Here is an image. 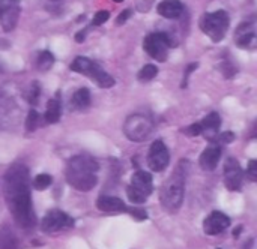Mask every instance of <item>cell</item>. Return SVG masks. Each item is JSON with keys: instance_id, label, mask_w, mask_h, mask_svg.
<instances>
[{"instance_id": "obj_1", "label": "cell", "mask_w": 257, "mask_h": 249, "mask_svg": "<svg viewBox=\"0 0 257 249\" xmlns=\"http://www.w3.org/2000/svg\"><path fill=\"white\" fill-rule=\"evenodd\" d=\"M3 194L14 221L24 230H32L36 225L33 212L29 170L23 164L12 165L3 177Z\"/></svg>"}, {"instance_id": "obj_2", "label": "cell", "mask_w": 257, "mask_h": 249, "mask_svg": "<svg viewBox=\"0 0 257 249\" xmlns=\"http://www.w3.org/2000/svg\"><path fill=\"white\" fill-rule=\"evenodd\" d=\"M98 162L89 155H77L68 161L65 176L68 183L77 191L87 192L98 183Z\"/></svg>"}, {"instance_id": "obj_3", "label": "cell", "mask_w": 257, "mask_h": 249, "mask_svg": "<svg viewBox=\"0 0 257 249\" xmlns=\"http://www.w3.org/2000/svg\"><path fill=\"white\" fill-rule=\"evenodd\" d=\"M190 162L187 159H182L175 171L170 174V177L164 182L160 191V203L169 213H176L184 201V192H185V179L188 173Z\"/></svg>"}, {"instance_id": "obj_4", "label": "cell", "mask_w": 257, "mask_h": 249, "mask_svg": "<svg viewBox=\"0 0 257 249\" xmlns=\"http://www.w3.org/2000/svg\"><path fill=\"white\" fill-rule=\"evenodd\" d=\"M71 71L92 78L96 83V86H99L102 89H110L116 83L114 78L110 74H107L96 62H93V60H90V59H87L84 56H78V57H75L72 60Z\"/></svg>"}, {"instance_id": "obj_5", "label": "cell", "mask_w": 257, "mask_h": 249, "mask_svg": "<svg viewBox=\"0 0 257 249\" xmlns=\"http://www.w3.org/2000/svg\"><path fill=\"white\" fill-rule=\"evenodd\" d=\"M229 26H230L229 14L223 9H218L215 12H208L200 18V29L214 42H220L224 39Z\"/></svg>"}, {"instance_id": "obj_6", "label": "cell", "mask_w": 257, "mask_h": 249, "mask_svg": "<svg viewBox=\"0 0 257 249\" xmlns=\"http://www.w3.org/2000/svg\"><path fill=\"white\" fill-rule=\"evenodd\" d=\"M173 47H176V42L169 33L164 32L149 33L143 41L145 51L158 62H166L169 57V50Z\"/></svg>"}, {"instance_id": "obj_7", "label": "cell", "mask_w": 257, "mask_h": 249, "mask_svg": "<svg viewBox=\"0 0 257 249\" xmlns=\"http://www.w3.org/2000/svg\"><path fill=\"white\" fill-rule=\"evenodd\" d=\"M154 132V122L146 114H133L123 125V134L134 143H142Z\"/></svg>"}, {"instance_id": "obj_8", "label": "cell", "mask_w": 257, "mask_h": 249, "mask_svg": "<svg viewBox=\"0 0 257 249\" xmlns=\"http://www.w3.org/2000/svg\"><path fill=\"white\" fill-rule=\"evenodd\" d=\"M154 192V182L152 176L146 171H136L131 179V185L126 189V195L131 203L143 204L146 198Z\"/></svg>"}, {"instance_id": "obj_9", "label": "cell", "mask_w": 257, "mask_h": 249, "mask_svg": "<svg viewBox=\"0 0 257 249\" xmlns=\"http://www.w3.org/2000/svg\"><path fill=\"white\" fill-rule=\"evenodd\" d=\"M74 225V219L62 212V210H50L41 221V230L47 234H53V233H59L62 230L71 228Z\"/></svg>"}, {"instance_id": "obj_10", "label": "cell", "mask_w": 257, "mask_h": 249, "mask_svg": "<svg viewBox=\"0 0 257 249\" xmlns=\"http://www.w3.org/2000/svg\"><path fill=\"white\" fill-rule=\"evenodd\" d=\"M169 162H170V155H169V149L166 147L164 141H161V140L154 141L149 149V155H148L149 168L155 173H161L169 167Z\"/></svg>"}, {"instance_id": "obj_11", "label": "cell", "mask_w": 257, "mask_h": 249, "mask_svg": "<svg viewBox=\"0 0 257 249\" xmlns=\"http://www.w3.org/2000/svg\"><path fill=\"white\" fill-rule=\"evenodd\" d=\"M244 173L236 158L230 156L224 162V183L229 191H239L242 186Z\"/></svg>"}, {"instance_id": "obj_12", "label": "cell", "mask_w": 257, "mask_h": 249, "mask_svg": "<svg viewBox=\"0 0 257 249\" xmlns=\"http://www.w3.org/2000/svg\"><path fill=\"white\" fill-rule=\"evenodd\" d=\"M256 18L244 20L236 29V44L239 48H254L256 45Z\"/></svg>"}, {"instance_id": "obj_13", "label": "cell", "mask_w": 257, "mask_h": 249, "mask_svg": "<svg viewBox=\"0 0 257 249\" xmlns=\"http://www.w3.org/2000/svg\"><path fill=\"white\" fill-rule=\"evenodd\" d=\"M229 225H230L229 216L224 215L223 212L214 210L203 221V231L208 236H217V234H221L223 231H226L229 228Z\"/></svg>"}, {"instance_id": "obj_14", "label": "cell", "mask_w": 257, "mask_h": 249, "mask_svg": "<svg viewBox=\"0 0 257 249\" xmlns=\"http://www.w3.org/2000/svg\"><path fill=\"white\" fill-rule=\"evenodd\" d=\"M220 158H221V147L220 144H211L208 146L203 153L200 155V167L202 170L205 171H214L220 162Z\"/></svg>"}, {"instance_id": "obj_15", "label": "cell", "mask_w": 257, "mask_h": 249, "mask_svg": "<svg viewBox=\"0 0 257 249\" xmlns=\"http://www.w3.org/2000/svg\"><path fill=\"white\" fill-rule=\"evenodd\" d=\"M96 207L105 213H116V212H128V206L117 197L111 195H101L96 201Z\"/></svg>"}, {"instance_id": "obj_16", "label": "cell", "mask_w": 257, "mask_h": 249, "mask_svg": "<svg viewBox=\"0 0 257 249\" xmlns=\"http://www.w3.org/2000/svg\"><path fill=\"white\" fill-rule=\"evenodd\" d=\"M200 126H202V134L208 140L214 141L221 126V117L218 116V113H211L203 119V122H200Z\"/></svg>"}, {"instance_id": "obj_17", "label": "cell", "mask_w": 257, "mask_h": 249, "mask_svg": "<svg viewBox=\"0 0 257 249\" xmlns=\"http://www.w3.org/2000/svg\"><path fill=\"white\" fill-rule=\"evenodd\" d=\"M158 14L164 18H169V20H175L178 17L182 15L184 12V5L179 2V0H163L158 8H157Z\"/></svg>"}, {"instance_id": "obj_18", "label": "cell", "mask_w": 257, "mask_h": 249, "mask_svg": "<svg viewBox=\"0 0 257 249\" xmlns=\"http://www.w3.org/2000/svg\"><path fill=\"white\" fill-rule=\"evenodd\" d=\"M18 17H20V3L18 5H14L12 8H9L8 11H5L2 15H0V24H2V29L5 32H12L17 26V21H18Z\"/></svg>"}, {"instance_id": "obj_19", "label": "cell", "mask_w": 257, "mask_h": 249, "mask_svg": "<svg viewBox=\"0 0 257 249\" xmlns=\"http://www.w3.org/2000/svg\"><path fill=\"white\" fill-rule=\"evenodd\" d=\"M60 116H62V105H60V101L57 98L54 99H50L48 104H47V110H45V122L47 123H57L60 120Z\"/></svg>"}, {"instance_id": "obj_20", "label": "cell", "mask_w": 257, "mask_h": 249, "mask_svg": "<svg viewBox=\"0 0 257 249\" xmlns=\"http://www.w3.org/2000/svg\"><path fill=\"white\" fill-rule=\"evenodd\" d=\"M71 104L74 105V108L77 110H84L90 105V92L89 89L83 87V89H78L74 95H72V99H71Z\"/></svg>"}, {"instance_id": "obj_21", "label": "cell", "mask_w": 257, "mask_h": 249, "mask_svg": "<svg viewBox=\"0 0 257 249\" xmlns=\"http://www.w3.org/2000/svg\"><path fill=\"white\" fill-rule=\"evenodd\" d=\"M53 65H54V56H53L50 51H42V53H39L38 62H36V66H38L39 71L47 72Z\"/></svg>"}, {"instance_id": "obj_22", "label": "cell", "mask_w": 257, "mask_h": 249, "mask_svg": "<svg viewBox=\"0 0 257 249\" xmlns=\"http://www.w3.org/2000/svg\"><path fill=\"white\" fill-rule=\"evenodd\" d=\"M18 243L14 237V234L9 230L2 228L0 230V249H17Z\"/></svg>"}, {"instance_id": "obj_23", "label": "cell", "mask_w": 257, "mask_h": 249, "mask_svg": "<svg viewBox=\"0 0 257 249\" xmlns=\"http://www.w3.org/2000/svg\"><path fill=\"white\" fill-rule=\"evenodd\" d=\"M157 74H158V69H157L155 65H145L140 69V72H139V80H142V81H151V80H154L157 77Z\"/></svg>"}, {"instance_id": "obj_24", "label": "cell", "mask_w": 257, "mask_h": 249, "mask_svg": "<svg viewBox=\"0 0 257 249\" xmlns=\"http://www.w3.org/2000/svg\"><path fill=\"white\" fill-rule=\"evenodd\" d=\"M53 183V177L50 174H38L33 180V186L35 189H39V191H44L47 188H50Z\"/></svg>"}, {"instance_id": "obj_25", "label": "cell", "mask_w": 257, "mask_h": 249, "mask_svg": "<svg viewBox=\"0 0 257 249\" xmlns=\"http://www.w3.org/2000/svg\"><path fill=\"white\" fill-rule=\"evenodd\" d=\"M39 95H41V86L38 84V81H33L29 87V95L26 96V99L32 104V105H36L38 104V99H39Z\"/></svg>"}, {"instance_id": "obj_26", "label": "cell", "mask_w": 257, "mask_h": 249, "mask_svg": "<svg viewBox=\"0 0 257 249\" xmlns=\"http://www.w3.org/2000/svg\"><path fill=\"white\" fill-rule=\"evenodd\" d=\"M38 125H39V114H38V111L30 110L26 117V129L29 132H33L38 128Z\"/></svg>"}, {"instance_id": "obj_27", "label": "cell", "mask_w": 257, "mask_h": 249, "mask_svg": "<svg viewBox=\"0 0 257 249\" xmlns=\"http://www.w3.org/2000/svg\"><path fill=\"white\" fill-rule=\"evenodd\" d=\"M108 18H110V14L107 11H98L95 14V17H93V20H92V24L93 26H102L104 23L108 21Z\"/></svg>"}, {"instance_id": "obj_28", "label": "cell", "mask_w": 257, "mask_h": 249, "mask_svg": "<svg viewBox=\"0 0 257 249\" xmlns=\"http://www.w3.org/2000/svg\"><path fill=\"white\" fill-rule=\"evenodd\" d=\"M182 132L188 137H197V135H202V126L200 123H193L188 128H184Z\"/></svg>"}, {"instance_id": "obj_29", "label": "cell", "mask_w": 257, "mask_h": 249, "mask_svg": "<svg viewBox=\"0 0 257 249\" xmlns=\"http://www.w3.org/2000/svg\"><path fill=\"white\" fill-rule=\"evenodd\" d=\"M215 140H217V141H214V143H220V144L224 143V144H229V143H232V141L235 140V134H233V132H223V134L217 135Z\"/></svg>"}, {"instance_id": "obj_30", "label": "cell", "mask_w": 257, "mask_h": 249, "mask_svg": "<svg viewBox=\"0 0 257 249\" xmlns=\"http://www.w3.org/2000/svg\"><path fill=\"white\" fill-rule=\"evenodd\" d=\"M131 15H133V9H125V11H122V12L119 14V17L116 18V24H117V26L125 24V23L130 20Z\"/></svg>"}, {"instance_id": "obj_31", "label": "cell", "mask_w": 257, "mask_h": 249, "mask_svg": "<svg viewBox=\"0 0 257 249\" xmlns=\"http://www.w3.org/2000/svg\"><path fill=\"white\" fill-rule=\"evenodd\" d=\"M247 173H248L250 179H251L253 182H256V180H257V161H256V159H251V161L248 162V168H247Z\"/></svg>"}, {"instance_id": "obj_32", "label": "cell", "mask_w": 257, "mask_h": 249, "mask_svg": "<svg viewBox=\"0 0 257 249\" xmlns=\"http://www.w3.org/2000/svg\"><path fill=\"white\" fill-rule=\"evenodd\" d=\"M199 68V63H190L188 66H187V69H185V74H184V83H182V87H187V81H188V77L194 72V69H197Z\"/></svg>"}, {"instance_id": "obj_33", "label": "cell", "mask_w": 257, "mask_h": 249, "mask_svg": "<svg viewBox=\"0 0 257 249\" xmlns=\"http://www.w3.org/2000/svg\"><path fill=\"white\" fill-rule=\"evenodd\" d=\"M128 212H130L136 219H140V221L148 218L146 212H145V210H142V209H136V207H131V209H130V207H128Z\"/></svg>"}, {"instance_id": "obj_34", "label": "cell", "mask_w": 257, "mask_h": 249, "mask_svg": "<svg viewBox=\"0 0 257 249\" xmlns=\"http://www.w3.org/2000/svg\"><path fill=\"white\" fill-rule=\"evenodd\" d=\"M18 3H20V0H0V15L5 11H8L9 8H12L14 5H18Z\"/></svg>"}, {"instance_id": "obj_35", "label": "cell", "mask_w": 257, "mask_h": 249, "mask_svg": "<svg viewBox=\"0 0 257 249\" xmlns=\"http://www.w3.org/2000/svg\"><path fill=\"white\" fill-rule=\"evenodd\" d=\"M152 2H154V0H136V3H137L139 9H140L142 12H145V11H148V9L151 8Z\"/></svg>"}, {"instance_id": "obj_36", "label": "cell", "mask_w": 257, "mask_h": 249, "mask_svg": "<svg viewBox=\"0 0 257 249\" xmlns=\"http://www.w3.org/2000/svg\"><path fill=\"white\" fill-rule=\"evenodd\" d=\"M84 36H86V30H81L75 35V41L77 42H83L84 41Z\"/></svg>"}, {"instance_id": "obj_37", "label": "cell", "mask_w": 257, "mask_h": 249, "mask_svg": "<svg viewBox=\"0 0 257 249\" xmlns=\"http://www.w3.org/2000/svg\"><path fill=\"white\" fill-rule=\"evenodd\" d=\"M113 2H116V3H120V2H123V0H113Z\"/></svg>"}, {"instance_id": "obj_38", "label": "cell", "mask_w": 257, "mask_h": 249, "mask_svg": "<svg viewBox=\"0 0 257 249\" xmlns=\"http://www.w3.org/2000/svg\"><path fill=\"white\" fill-rule=\"evenodd\" d=\"M217 249H221V248H217Z\"/></svg>"}]
</instances>
